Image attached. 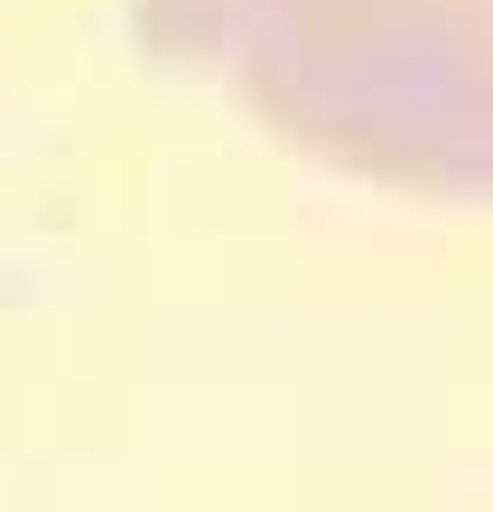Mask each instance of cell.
I'll list each match as a JSON object with an SVG mask.
<instances>
[{"instance_id":"6da1fadb","label":"cell","mask_w":493,"mask_h":512,"mask_svg":"<svg viewBox=\"0 0 493 512\" xmlns=\"http://www.w3.org/2000/svg\"><path fill=\"white\" fill-rule=\"evenodd\" d=\"M149 19L307 159L493 196V0H149Z\"/></svg>"}]
</instances>
